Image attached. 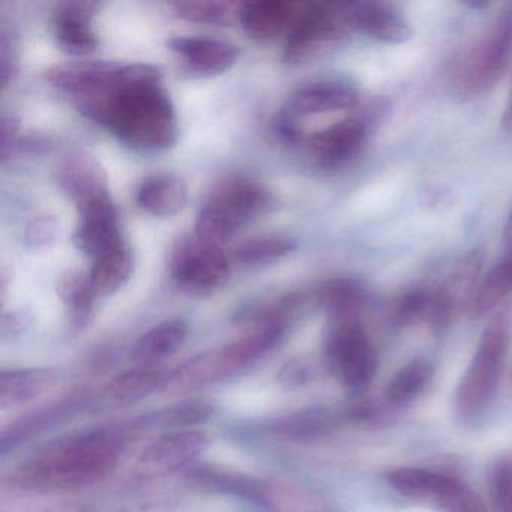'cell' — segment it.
Segmentation results:
<instances>
[{
	"instance_id": "obj_1",
	"label": "cell",
	"mask_w": 512,
	"mask_h": 512,
	"mask_svg": "<svg viewBox=\"0 0 512 512\" xmlns=\"http://www.w3.org/2000/svg\"><path fill=\"white\" fill-rule=\"evenodd\" d=\"M161 79L125 82L80 98V110L137 151H167L178 142L179 130L175 107Z\"/></svg>"
},
{
	"instance_id": "obj_2",
	"label": "cell",
	"mask_w": 512,
	"mask_h": 512,
	"mask_svg": "<svg viewBox=\"0 0 512 512\" xmlns=\"http://www.w3.org/2000/svg\"><path fill=\"white\" fill-rule=\"evenodd\" d=\"M122 452V437L98 431L77 437L35 458L23 469V479L35 487H80L109 475Z\"/></svg>"
},
{
	"instance_id": "obj_3",
	"label": "cell",
	"mask_w": 512,
	"mask_h": 512,
	"mask_svg": "<svg viewBox=\"0 0 512 512\" xmlns=\"http://www.w3.org/2000/svg\"><path fill=\"white\" fill-rule=\"evenodd\" d=\"M512 58V4L454 62L451 80L463 100L488 94L505 76Z\"/></svg>"
},
{
	"instance_id": "obj_4",
	"label": "cell",
	"mask_w": 512,
	"mask_h": 512,
	"mask_svg": "<svg viewBox=\"0 0 512 512\" xmlns=\"http://www.w3.org/2000/svg\"><path fill=\"white\" fill-rule=\"evenodd\" d=\"M271 202V194L256 181L227 179L218 185L200 209L196 236L200 241L220 247L242 226L263 214Z\"/></svg>"
},
{
	"instance_id": "obj_5",
	"label": "cell",
	"mask_w": 512,
	"mask_h": 512,
	"mask_svg": "<svg viewBox=\"0 0 512 512\" xmlns=\"http://www.w3.org/2000/svg\"><path fill=\"white\" fill-rule=\"evenodd\" d=\"M511 337L512 308H503L485 328L461 379L457 392V407L461 415H478L496 394Z\"/></svg>"
},
{
	"instance_id": "obj_6",
	"label": "cell",
	"mask_w": 512,
	"mask_h": 512,
	"mask_svg": "<svg viewBox=\"0 0 512 512\" xmlns=\"http://www.w3.org/2000/svg\"><path fill=\"white\" fill-rule=\"evenodd\" d=\"M349 32L341 4H302L287 34L284 59L293 65L313 61L343 43Z\"/></svg>"
},
{
	"instance_id": "obj_7",
	"label": "cell",
	"mask_w": 512,
	"mask_h": 512,
	"mask_svg": "<svg viewBox=\"0 0 512 512\" xmlns=\"http://www.w3.org/2000/svg\"><path fill=\"white\" fill-rule=\"evenodd\" d=\"M388 482L401 496L434 503L445 512H484V503L472 488L443 473L398 467L388 473Z\"/></svg>"
},
{
	"instance_id": "obj_8",
	"label": "cell",
	"mask_w": 512,
	"mask_h": 512,
	"mask_svg": "<svg viewBox=\"0 0 512 512\" xmlns=\"http://www.w3.org/2000/svg\"><path fill=\"white\" fill-rule=\"evenodd\" d=\"M173 281L182 292L206 296L217 292L230 277L226 254L218 245L197 239L181 242L170 260Z\"/></svg>"
},
{
	"instance_id": "obj_9",
	"label": "cell",
	"mask_w": 512,
	"mask_h": 512,
	"mask_svg": "<svg viewBox=\"0 0 512 512\" xmlns=\"http://www.w3.org/2000/svg\"><path fill=\"white\" fill-rule=\"evenodd\" d=\"M335 376L350 389L370 385L376 373V353L367 332L355 319L335 320L326 343Z\"/></svg>"
},
{
	"instance_id": "obj_10",
	"label": "cell",
	"mask_w": 512,
	"mask_h": 512,
	"mask_svg": "<svg viewBox=\"0 0 512 512\" xmlns=\"http://www.w3.org/2000/svg\"><path fill=\"white\" fill-rule=\"evenodd\" d=\"M127 64L106 61H73L56 64L46 73V79L59 91L89 97L110 91L125 83Z\"/></svg>"
},
{
	"instance_id": "obj_11",
	"label": "cell",
	"mask_w": 512,
	"mask_h": 512,
	"mask_svg": "<svg viewBox=\"0 0 512 512\" xmlns=\"http://www.w3.org/2000/svg\"><path fill=\"white\" fill-rule=\"evenodd\" d=\"M79 212V226L73 235L77 250L95 260L124 244L121 217L110 194L89 203Z\"/></svg>"
},
{
	"instance_id": "obj_12",
	"label": "cell",
	"mask_w": 512,
	"mask_h": 512,
	"mask_svg": "<svg viewBox=\"0 0 512 512\" xmlns=\"http://www.w3.org/2000/svg\"><path fill=\"white\" fill-rule=\"evenodd\" d=\"M341 8L350 31L361 32L389 44L406 43L412 38L409 20L394 5L383 2H346L341 4Z\"/></svg>"
},
{
	"instance_id": "obj_13",
	"label": "cell",
	"mask_w": 512,
	"mask_h": 512,
	"mask_svg": "<svg viewBox=\"0 0 512 512\" xmlns=\"http://www.w3.org/2000/svg\"><path fill=\"white\" fill-rule=\"evenodd\" d=\"M367 118H347L308 137L307 148L311 157L326 169H335L352 160L367 139Z\"/></svg>"
},
{
	"instance_id": "obj_14",
	"label": "cell",
	"mask_w": 512,
	"mask_h": 512,
	"mask_svg": "<svg viewBox=\"0 0 512 512\" xmlns=\"http://www.w3.org/2000/svg\"><path fill=\"white\" fill-rule=\"evenodd\" d=\"M62 191L83 209L89 203L109 196V176L97 157L86 151L71 152L58 167Z\"/></svg>"
},
{
	"instance_id": "obj_15",
	"label": "cell",
	"mask_w": 512,
	"mask_h": 512,
	"mask_svg": "<svg viewBox=\"0 0 512 512\" xmlns=\"http://www.w3.org/2000/svg\"><path fill=\"white\" fill-rule=\"evenodd\" d=\"M206 433L196 428L172 431L152 442L140 455V466L151 473H166L193 463L208 448Z\"/></svg>"
},
{
	"instance_id": "obj_16",
	"label": "cell",
	"mask_w": 512,
	"mask_h": 512,
	"mask_svg": "<svg viewBox=\"0 0 512 512\" xmlns=\"http://www.w3.org/2000/svg\"><path fill=\"white\" fill-rule=\"evenodd\" d=\"M358 103L359 94L355 86L341 80H323L299 88L287 101L284 112L301 119L353 109Z\"/></svg>"
},
{
	"instance_id": "obj_17",
	"label": "cell",
	"mask_w": 512,
	"mask_h": 512,
	"mask_svg": "<svg viewBox=\"0 0 512 512\" xmlns=\"http://www.w3.org/2000/svg\"><path fill=\"white\" fill-rule=\"evenodd\" d=\"M167 47L179 56L191 73L218 76L238 62L239 49L227 41L206 37H175Z\"/></svg>"
},
{
	"instance_id": "obj_18",
	"label": "cell",
	"mask_w": 512,
	"mask_h": 512,
	"mask_svg": "<svg viewBox=\"0 0 512 512\" xmlns=\"http://www.w3.org/2000/svg\"><path fill=\"white\" fill-rule=\"evenodd\" d=\"M298 2L256 0L238 7V20L248 37L256 41H272L289 34L301 11Z\"/></svg>"
},
{
	"instance_id": "obj_19",
	"label": "cell",
	"mask_w": 512,
	"mask_h": 512,
	"mask_svg": "<svg viewBox=\"0 0 512 512\" xmlns=\"http://www.w3.org/2000/svg\"><path fill=\"white\" fill-rule=\"evenodd\" d=\"M94 4L71 2L62 5L55 16L56 43L62 52L71 56H88L98 46L92 31L91 16Z\"/></svg>"
},
{
	"instance_id": "obj_20",
	"label": "cell",
	"mask_w": 512,
	"mask_h": 512,
	"mask_svg": "<svg viewBox=\"0 0 512 512\" xmlns=\"http://www.w3.org/2000/svg\"><path fill=\"white\" fill-rule=\"evenodd\" d=\"M188 199L187 185L175 175H155L140 184L136 202L140 209L158 218L182 211Z\"/></svg>"
},
{
	"instance_id": "obj_21",
	"label": "cell",
	"mask_w": 512,
	"mask_h": 512,
	"mask_svg": "<svg viewBox=\"0 0 512 512\" xmlns=\"http://www.w3.org/2000/svg\"><path fill=\"white\" fill-rule=\"evenodd\" d=\"M187 335L188 323L185 320H164L137 340L131 356L142 364H154L178 352L187 340Z\"/></svg>"
},
{
	"instance_id": "obj_22",
	"label": "cell",
	"mask_w": 512,
	"mask_h": 512,
	"mask_svg": "<svg viewBox=\"0 0 512 512\" xmlns=\"http://www.w3.org/2000/svg\"><path fill=\"white\" fill-rule=\"evenodd\" d=\"M134 271V256L127 244L119 245L115 250L95 259L89 272L95 295L110 296L118 292L130 280Z\"/></svg>"
},
{
	"instance_id": "obj_23",
	"label": "cell",
	"mask_w": 512,
	"mask_h": 512,
	"mask_svg": "<svg viewBox=\"0 0 512 512\" xmlns=\"http://www.w3.org/2000/svg\"><path fill=\"white\" fill-rule=\"evenodd\" d=\"M254 496L275 512H323V503L305 488L272 481L254 485Z\"/></svg>"
},
{
	"instance_id": "obj_24",
	"label": "cell",
	"mask_w": 512,
	"mask_h": 512,
	"mask_svg": "<svg viewBox=\"0 0 512 512\" xmlns=\"http://www.w3.org/2000/svg\"><path fill=\"white\" fill-rule=\"evenodd\" d=\"M295 239L286 235H257L236 247V262L245 266H263L278 262L296 250Z\"/></svg>"
},
{
	"instance_id": "obj_25",
	"label": "cell",
	"mask_w": 512,
	"mask_h": 512,
	"mask_svg": "<svg viewBox=\"0 0 512 512\" xmlns=\"http://www.w3.org/2000/svg\"><path fill=\"white\" fill-rule=\"evenodd\" d=\"M166 383V377L155 368H134L119 374L110 382L107 392L116 403H136Z\"/></svg>"
},
{
	"instance_id": "obj_26",
	"label": "cell",
	"mask_w": 512,
	"mask_h": 512,
	"mask_svg": "<svg viewBox=\"0 0 512 512\" xmlns=\"http://www.w3.org/2000/svg\"><path fill=\"white\" fill-rule=\"evenodd\" d=\"M58 293L70 308L73 322L79 326L85 325L91 317L97 299L89 275L77 269H68L59 277Z\"/></svg>"
},
{
	"instance_id": "obj_27",
	"label": "cell",
	"mask_w": 512,
	"mask_h": 512,
	"mask_svg": "<svg viewBox=\"0 0 512 512\" xmlns=\"http://www.w3.org/2000/svg\"><path fill=\"white\" fill-rule=\"evenodd\" d=\"M364 299L362 286L347 278L328 281L319 292L320 304L334 320L353 319L356 311L364 304Z\"/></svg>"
},
{
	"instance_id": "obj_28",
	"label": "cell",
	"mask_w": 512,
	"mask_h": 512,
	"mask_svg": "<svg viewBox=\"0 0 512 512\" xmlns=\"http://www.w3.org/2000/svg\"><path fill=\"white\" fill-rule=\"evenodd\" d=\"M433 376V367L424 359H415L404 365L388 383L386 400L392 406H403L416 400Z\"/></svg>"
},
{
	"instance_id": "obj_29",
	"label": "cell",
	"mask_w": 512,
	"mask_h": 512,
	"mask_svg": "<svg viewBox=\"0 0 512 512\" xmlns=\"http://www.w3.org/2000/svg\"><path fill=\"white\" fill-rule=\"evenodd\" d=\"M49 374L41 370L5 371L0 377L2 409L20 406L34 398L46 386Z\"/></svg>"
},
{
	"instance_id": "obj_30",
	"label": "cell",
	"mask_w": 512,
	"mask_h": 512,
	"mask_svg": "<svg viewBox=\"0 0 512 512\" xmlns=\"http://www.w3.org/2000/svg\"><path fill=\"white\" fill-rule=\"evenodd\" d=\"M179 19L209 26H227L233 17L238 19V10L223 2H178L173 5Z\"/></svg>"
},
{
	"instance_id": "obj_31",
	"label": "cell",
	"mask_w": 512,
	"mask_h": 512,
	"mask_svg": "<svg viewBox=\"0 0 512 512\" xmlns=\"http://www.w3.org/2000/svg\"><path fill=\"white\" fill-rule=\"evenodd\" d=\"M491 490L496 512H512V460L497 461L491 476Z\"/></svg>"
},
{
	"instance_id": "obj_32",
	"label": "cell",
	"mask_w": 512,
	"mask_h": 512,
	"mask_svg": "<svg viewBox=\"0 0 512 512\" xmlns=\"http://www.w3.org/2000/svg\"><path fill=\"white\" fill-rule=\"evenodd\" d=\"M59 223L53 215L38 214L26 224L25 242L29 248L47 247L58 236Z\"/></svg>"
},
{
	"instance_id": "obj_33",
	"label": "cell",
	"mask_w": 512,
	"mask_h": 512,
	"mask_svg": "<svg viewBox=\"0 0 512 512\" xmlns=\"http://www.w3.org/2000/svg\"><path fill=\"white\" fill-rule=\"evenodd\" d=\"M20 121L14 116H4L0 122V155L2 160H7L11 149L19 140Z\"/></svg>"
},
{
	"instance_id": "obj_34",
	"label": "cell",
	"mask_w": 512,
	"mask_h": 512,
	"mask_svg": "<svg viewBox=\"0 0 512 512\" xmlns=\"http://www.w3.org/2000/svg\"><path fill=\"white\" fill-rule=\"evenodd\" d=\"M503 244H505V254L502 259L512 263V209L506 221L505 233H503Z\"/></svg>"
},
{
	"instance_id": "obj_35",
	"label": "cell",
	"mask_w": 512,
	"mask_h": 512,
	"mask_svg": "<svg viewBox=\"0 0 512 512\" xmlns=\"http://www.w3.org/2000/svg\"><path fill=\"white\" fill-rule=\"evenodd\" d=\"M502 125L506 133H512V86L511 91H509L508 101H506L505 112H503Z\"/></svg>"
}]
</instances>
